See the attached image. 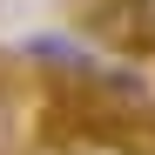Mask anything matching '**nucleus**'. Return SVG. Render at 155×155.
Segmentation results:
<instances>
[{"instance_id": "obj_1", "label": "nucleus", "mask_w": 155, "mask_h": 155, "mask_svg": "<svg viewBox=\"0 0 155 155\" xmlns=\"http://www.w3.org/2000/svg\"><path fill=\"white\" fill-rule=\"evenodd\" d=\"M74 27L108 54H155V0H81Z\"/></svg>"}, {"instance_id": "obj_2", "label": "nucleus", "mask_w": 155, "mask_h": 155, "mask_svg": "<svg viewBox=\"0 0 155 155\" xmlns=\"http://www.w3.org/2000/svg\"><path fill=\"white\" fill-rule=\"evenodd\" d=\"M108 148H115V155H155V108L135 115V121H121L115 135H108Z\"/></svg>"}]
</instances>
